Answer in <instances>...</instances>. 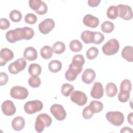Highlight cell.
<instances>
[{
	"instance_id": "cell-1",
	"label": "cell",
	"mask_w": 133,
	"mask_h": 133,
	"mask_svg": "<svg viewBox=\"0 0 133 133\" xmlns=\"http://www.w3.org/2000/svg\"><path fill=\"white\" fill-rule=\"evenodd\" d=\"M34 35V30L29 27L25 26L22 28H18L14 30H9L6 33V38L10 43L22 39L29 40L33 37Z\"/></svg>"
},
{
	"instance_id": "cell-2",
	"label": "cell",
	"mask_w": 133,
	"mask_h": 133,
	"mask_svg": "<svg viewBox=\"0 0 133 133\" xmlns=\"http://www.w3.org/2000/svg\"><path fill=\"white\" fill-rule=\"evenodd\" d=\"M81 37L85 44L94 43L98 45L101 44L104 39V36L102 33L89 30L83 31L81 33Z\"/></svg>"
},
{
	"instance_id": "cell-3",
	"label": "cell",
	"mask_w": 133,
	"mask_h": 133,
	"mask_svg": "<svg viewBox=\"0 0 133 133\" xmlns=\"http://www.w3.org/2000/svg\"><path fill=\"white\" fill-rule=\"evenodd\" d=\"M52 123V118L46 113L39 114L36 118L35 123V129L37 132L43 131L45 127L50 126Z\"/></svg>"
},
{
	"instance_id": "cell-4",
	"label": "cell",
	"mask_w": 133,
	"mask_h": 133,
	"mask_svg": "<svg viewBox=\"0 0 133 133\" xmlns=\"http://www.w3.org/2000/svg\"><path fill=\"white\" fill-rule=\"evenodd\" d=\"M119 44L115 38H111L102 47L103 53L107 56H112L116 54L119 50Z\"/></svg>"
},
{
	"instance_id": "cell-5",
	"label": "cell",
	"mask_w": 133,
	"mask_h": 133,
	"mask_svg": "<svg viewBox=\"0 0 133 133\" xmlns=\"http://www.w3.org/2000/svg\"><path fill=\"white\" fill-rule=\"evenodd\" d=\"M105 117L109 122L115 126H119L124 123V114L119 111L108 112Z\"/></svg>"
},
{
	"instance_id": "cell-6",
	"label": "cell",
	"mask_w": 133,
	"mask_h": 133,
	"mask_svg": "<svg viewBox=\"0 0 133 133\" xmlns=\"http://www.w3.org/2000/svg\"><path fill=\"white\" fill-rule=\"evenodd\" d=\"M43 108V104L39 100H32L26 102L24 105V110L26 113L33 114L41 111Z\"/></svg>"
},
{
	"instance_id": "cell-7",
	"label": "cell",
	"mask_w": 133,
	"mask_h": 133,
	"mask_svg": "<svg viewBox=\"0 0 133 133\" xmlns=\"http://www.w3.org/2000/svg\"><path fill=\"white\" fill-rule=\"evenodd\" d=\"M29 5L32 10H34L36 14L39 15H45L47 12V5L43 1L30 0L29 1Z\"/></svg>"
},
{
	"instance_id": "cell-8",
	"label": "cell",
	"mask_w": 133,
	"mask_h": 133,
	"mask_svg": "<svg viewBox=\"0 0 133 133\" xmlns=\"http://www.w3.org/2000/svg\"><path fill=\"white\" fill-rule=\"evenodd\" d=\"M26 65V61L23 58H20L9 64L8 69L12 74H17L23 70Z\"/></svg>"
},
{
	"instance_id": "cell-9",
	"label": "cell",
	"mask_w": 133,
	"mask_h": 133,
	"mask_svg": "<svg viewBox=\"0 0 133 133\" xmlns=\"http://www.w3.org/2000/svg\"><path fill=\"white\" fill-rule=\"evenodd\" d=\"M28 89L23 86H15L11 88L10 91V96L16 99H25L28 97Z\"/></svg>"
},
{
	"instance_id": "cell-10",
	"label": "cell",
	"mask_w": 133,
	"mask_h": 133,
	"mask_svg": "<svg viewBox=\"0 0 133 133\" xmlns=\"http://www.w3.org/2000/svg\"><path fill=\"white\" fill-rule=\"evenodd\" d=\"M50 112L55 118L59 121L64 120L66 116V112L63 107L59 104L52 105L50 109Z\"/></svg>"
},
{
	"instance_id": "cell-11",
	"label": "cell",
	"mask_w": 133,
	"mask_h": 133,
	"mask_svg": "<svg viewBox=\"0 0 133 133\" xmlns=\"http://www.w3.org/2000/svg\"><path fill=\"white\" fill-rule=\"evenodd\" d=\"M70 99L73 102L79 106L84 105L87 101V97L86 94L79 90H75L72 92Z\"/></svg>"
},
{
	"instance_id": "cell-12",
	"label": "cell",
	"mask_w": 133,
	"mask_h": 133,
	"mask_svg": "<svg viewBox=\"0 0 133 133\" xmlns=\"http://www.w3.org/2000/svg\"><path fill=\"white\" fill-rule=\"evenodd\" d=\"M118 16L125 20H129L132 18V11L131 8L126 5L119 4L117 6Z\"/></svg>"
},
{
	"instance_id": "cell-13",
	"label": "cell",
	"mask_w": 133,
	"mask_h": 133,
	"mask_svg": "<svg viewBox=\"0 0 133 133\" xmlns=\"http://www.w3.org/2000/svg\"><path fill=\"white\" fill-rule=\"evenodd\" d=\"M55 23L53 19L47 18L38 24V29L39 32L43 34H48L55 27Z\"/></svg>"
},
{
	"instance_id": "cell-14",
	"label": "cell",
	"mask_w": 133,
	"mask_h": 133,
	"mask_svg": "<svg viewBox=\"0 0 133 133\" xmlns=\"http://www.w3.org/2000/svg\"><path fill=\"white\" fill-rule=\"evenodd\" d=\"M83 68H78L75 66L71 63L69 65L68 70L65 72V77L69 81H74L78 75L81 73Z\"/></svg>"
},
{
	"instance_id": "cell-15",
	"label": "cell",
	"mask_w": 133,
	"mask_h": 133,
	"mask_svg": "<svg viewBox=\"0 0 133 133\" xmlns=\"http://www.w3.org/2000/svg\"><path fill=\"white\" fill-rule=\"evenodd\" d=\"M2 112L6 116H12L15 114L16 109L14 102L11 100H6L1 105Z\"/></svg>"
},
{
	"instance_id": "cell-16",
	"label": "cell",
	"mask_w": 133,
	"mask_h": 133,
	"mask_svg": "<svg viewBox=\"0 0 133 133\" xmlns=\"http://www.w3.org/2000/svg\"><path fill=\"white\" fill-rule=\"evenodd\" d=\"M14 57V52L7 48H3L0 52V63L1 66L5 65L8 61L12 60Z\"/></svg>"
},
{
	"instance_id": "cell-17",
	"label": "cell",
	"mask_w": 133,
	"mask_h": 133,
	"mask_svg": "<svg viewBox=\"0 0 133 133\" xmlns=\"http://www.w3.org/2000/svg\"><path fill=\"white\" fill-rule=\"evenodd\" d=\"M104 89L102 84L100 82H95L90 91L91 96L96 99L101 98L103 96Z\"/></svg>"
},
{
	"instance_id": "cell-18",
	"label": "cell",
	"mask_w": 133,
	"mask_h": 133,
	"mask_svg": "<svg viewBox=\"0 0 133 133\" xmlns=\"http://www.w3.org/2000/svg\"><path fill=\"white\" fill-rule=\"evenodd\" d=\"M83 22L85 25L91 28L97 27L99 23L98 18L90 14L86 15L83 18Z\"/></svg>"
},
{
	"instance_id": "cell-19",
	"label": "cell",
	"mask_w": 133,
	"mask_h": 133,
	"mask_svg": "<svg viewBox=\"0 0 133 133\" xmlns=\"http://www.w3.org/2000/svg\"><path fill=\"white\" fill-rule=\"evenodd\" d=\"M95 77L96 73L94 70L91 69H86L82 75V80L86 84H90L93 82Z\"/></svg>"
},
{
	"instance_id": "cell-20",
	"label": "cell",
	"mask_w": 133,
	"mask_h": 133,
	"mask_svg": "<svg viewBox=\"0 0 133 133\" xmlns=\"http://www.w3.org/2000/svg\"><path fill=\"white\" fill-rule=\"evenodd\" d=\"M23 57L25 59L30 61L35 60L37 58L36 50L33 47H26L23 52Z\"/></svg>"
},
{
	"instance_id": "cell-21",
	"label": "cell",
	"mask_w": 133,
	"mask_h": 133,
	"mask_svg": "<svg viewBox=\"0 0 133 133\" xmlns=\"http://www.w3.org/2000/svg\"><path fill=\"white\" fill-rule=\"evenodd\" d=\"M25 126V120L21 116H17L15 117L11 122V126L12 128L16 131L21 130Z\"/></svg>"
},
{
	"instance_id": "cell-22",
	"label": "cell",
	"mask_w": 133,
	"mask_h": 133,
	"mask_svg": "<svg viewBox=\"0 0 133 133\" xmlns=\"http://www.w3.org/2000/svg\"><path fill=\"white\" fill-rule=\"evenodd\" d=\"M121 56L128 62L133 61V48L131 46H126L123 48Z\"/></svg>"
},
{
	"instance_id": "cell-23",
	"label": "cell",
	"mask_w": 133,
	"mask_h": 133,
	"mask_svg": "<svg viewBox=\"0 0 133 133\" xmlns=\"http://www.w3.org/2000/svg\"><path fill=\"white\" fill-rule=\"evenodd\" d=\"M106 95L109 97H113L117 93V88L116 85L112 82H110L105 86Z\"/></svg>"
},
{
	"instance_id": "cell-24",
	"label": "cell",
	"mask_w": 133,
	"mask_h": 133,
	"mask_svg": "<svg viewBox=\"0 0 133 133\" xmlns=\"http://www.w3.org/2000/svg\"><path fill=\"white\" fill-rule=\"evenodd\" d=\"M28 72L32 76H38L42 72V67L38 64L32 63L29 66Z\"/></svg>"
},
{
	"instance_id": "cell-25",
	"label": "cell",
	"mask_w": 133,
	"mask_h": 133,
	"mask_svg": "<svg viewBox=\"0 0 133 133\" xmlns=\"http://www.w3.org/2000/svg\"><path fill=\"white\" fill-rule=\"evenodd\" d=\"M88 106L94 114L100 112L103 108V103L100 101L96 100L91 101Z\"/></svg>"
},
{
	"instance_id": "cell-26",
	"label": "cell",
	"mask_w": 133,
	"mask_h": 133,
	"mask_svg": "<svg viewBox=\"0 0 133 133\" xmlns=\"http://www.w3.org/2000/svg\"><path fill=\"white\" fill-rule=\"evenodd\" d=\"M53 49L49 46L46 45L43 46L40 51L41 56L45 59H49L51 58L53 54Z\"/></svg>"
},
{
	"instance_id": "cell-27",
	"label": "cell",
	"mask_w": 133,
	"mask_h": 133,
	"mask_svg": "<svg viewBox=\"0 0 133 133\" xmlns=\"http://www.w3.org/2000/svg\"><path fill=\"white\" fill-rule=\"evenodd\" d=\"M48 69L52 73H57L60 71L62 68L61 62L58 60H51L48 64Z\"/></svg>"
},
{
	"instance_id": "cell-28",
	"label": "cell",
	"mask_w": 133,
	"mask_h": 133,
	"mask_svg": "<svg viewBox=\"0 0 133 133\" xmlns=\"http://www.w3.org/2000/svg\"><path fill=\"white\" fill-rule=\"evenodd\" d=\"M85 63V59L82 55H76L73 56L71 64L78 68H83Z\"/></svg>"
},
{
	"instance_id": "cell-29",
	"label": "cell",
	"mask_w": 133,
	"mask_h": 133,
	"mask_svg": "<svg viewBox=\"0 0 133 133\" xmlns=\"http://www.w3.org/2000/svg\"><path fill=\"white\" fill-rule=\"evenodd\" d=\"M54 52L56 54H61L65 50V45L62 42L58 41L54 43L52 47Z\"/></svg>"
},
{
	"instance_id": "cell-30",
	"label": "cell",
	"mask_w": 133,
	"mask_h": 133,
	"mask_svg": "<svg viewBox=\"0 0 133 133\" xmlns=\"http://www.w3.org/2000/svg\"><path fill=\"white\" fill-rule=\"evenodd\" d=\"M69 47L71 51L77 52L81 51L83 48V45L79 41L74 39L70 43Z\"/></svg>"
},
{
	"instance_id": "cell-31",
	"label": "cell",
	"mask_w": 133,
	"mask_h": 133,
	"mask_svg": "<svg viewBox=\"0 0 133 133\" xmlns=\"http://www.w3.org/2000/svg\"><path fill=\"white\" fill-rule=\"evenodd\" d=\"M107 16L110 19H115L118 17V9L117 6L114 5L110 6L107 10Z\"/></svg>"
},
{
	"instance_id": "cell-32",
	"label": "cell",
	"mask_w": 133,
	"mask_h": 133,
	"mask_svg": "<svg viewBox=\"0 0 133 133\" xmlns=\"http://www.w3.org/2000/svg\"><path fill=\"white\" fill-rule=\"evenodd\" d=\"M114 23L109 21L103 22L101 25V29L102 31L105 33H110L112 32L114 30Z\"/></svg>"
},
{
	"instance_id": "cell-33",
	"label": "cell",
	"mask_w": 133,
	"mask_h": 133,
	"mask_svg": "<svg viewBox=\"0 0 133 133\" xmlns=\"http://www.w3.org/2000/svg\"><path fill=\"white\" fill-rule=\"evenodd\" d=\"M74 86L68 83H64L62 85L61 89V94L65 97H68L74 90Z\"/></svg>"
},
{
	"instance_id": "cell-34",
	"label": "cell",
	"mask_w": 133,
	"mask_h": 133,
	"mask_svg": "<svg viewBox=\"0 0 133 133\" xmlns=\"http://www.w3.org/2000/svg\"><path fill=\"white\" fill-rule=\"evenodd\" d=\"M22 15L20 11L18 10H12L9 14V18L14 22H19L21 21Z\"/></svg>"
},
{
	"instance_id": "cell-35",
	"label": "cell",
	"mask_w": 133,
	"mask_h": 133,
	"mask_svg": "<svg viewBox=\"0 0 133 133\" xmlns=\"http://www.w3.org/2000/svg\"><path fill=\"white\" fill-rule=\"evenodd\" d=\"M98 54V49L96 47H91L86 51V57L89 60H93L97 57Z\"/></svg>"
},
{
	"instance_id": "cell-36",
	"label": "cell",
	"mask_w": 133,
	"mask_h": 133,
	"mask_svg": "<svg viewBox=\"0 0 133 133\" xmlns=\"http://www.w3.org/2000/svg\"><path fill=\"white\" fill-rule=\"evenodd\" d=\"M41 83V79L38 76H31L28 79V84L32 88H38Z\"/></svg>"
},
{
	"instance_id": "cell-37",
	"label": "cell",
	"mask_w": 133,
	"mask_h": 133,
	"mask_svg": "<svg viewBox=\"0 0 133 133\" xmlns=\"http://www.w3.org/2000/svg\"><path fill=\"white\" fill-rule=\"evenodd\" d=\"M129 98H130L129 91L120 90L118 95V99L120 102H126L128 101Z\"/></svg>"
},
{
	"instance_id": "cell-38",
	"label": "cell",
	"mask_w": 133,
	"mask_h": 133,
	"mask_svg": "<svg viewBox=\"0 0 133 133\" xmlns=\"http://www.w3.org/2000/svg\"><path fill=\"white\" fill-rule=\"evenodd\" d=\"M24 21L29 24H35L37 20V18L35 15L32 13L27 14L24 17Z\"/></svg>"
},
{
	"instance_id": "cell-39",
	"label": "cell",
	"mask_w": 133,
	"mask_h": 133,
	"mask_svg": "<svg viewBox=\"0 0 133 133\" xmlns=\"http://www.w3.org/2000/svg\"><path fill=\"white\" fill-rule=\"evenodd\" d=\"M131 90V83L129 79L123 80L120 85V90L130 91Z\"/></svg>"
},
{
	"instance_id": "cell-40",
	"label": "cell",
	"mask_w": 133,
	"mask_h": 133,
	"mask_svg": "<svg viewBox=\"0 0 133 133\" xmlns=\"http://www.w3.org/2000/svg\"><path fill=\"white\" fill-rule=\"evenodd\" d=\"M94 113L92 112V111L91 110V109H90V108L89 107V106H87L86 107H85L82 112V115L83 117L86 119H89L90 118H91L92 116L94 115Z\"/></svg>"
},
{
	"instance_id": "cell-41",
	"label": "cell",
	"mask_w": 133,
	"mask_h": 133,
	"mask_svg": "<svg viewBox=\"0 0 133 133\" xmlns=\"http://www.w3.org/2000/svg\"><path fill=\"white\" fill-rule=\"evenodd\" d=\"M10 22L6 18H1L0 19V28L1 30H7L10 26Z\"/></svg>"
},
{
	"instance_id": "cell-42",
	"label": "cell",
	"mask_w": 133,
	"mask_h": 133,
	"mask_svg": "<svg viewBox=\"0 0 133 133\" xmlns=\"http://www.w3.org/2000/svg\"><path fill=\"white\" fill-rule=\"evenodd\" d=\"M0 85L3 86L7 84L8 80V76L5 72L0 73Z\"/></svg>"
},
{
	"instance_id": "cell-43",
	"label": "cell",
	"mask_w": 133,
	"mask_h": 133,
	"mask_svg": "<svg viewBox=\"0 0 133 133\" xmlns=\"http://www.w3.org/2000/svg\"><path fill=\"white\" fill-rule=\"evenodd\" d=\"M100 2V0H89L88 1V4L91 7H95L98 6Z\"/></svg>"
},
{
	"instance_id": "cell-44",
	"label": "cell",
	"mask_w": 133,
	"mask_h": 133,
	"mask_svg": "<svg viewBox=\"0 0 133 133\" xmlns=\"http://www.w3.org/2000/svg\"><path fill=\"white\" fill-rule=\"evenodd\" d=\"M120 132H132L133 131L131 128L128 127H125L122 129Z\"/></svg>"
},
{
	"instance_id": "cell-45",
	"label": "cell",
	"mask_w": 133,
	"mask_h": 133,
	"mask_svg": "<svg viewBox=\"0 0 133 133\" xmlns=\"http://www.w3.org/2000/svg\"><path fill=\"white\" fill-rule=\"evenodd\" d=\"M132 117H133V113L130 112L127 116V120L128 122L131 125H133V120H132Z\"/></svg>"
}]
</instances>
